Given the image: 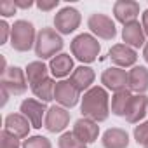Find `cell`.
Listing matches in <instances>:
<instances>
[{"label":"cell","instance_id":"21","mask_svg":"<svg viewBox=\"0 0 148 148\" xmlns=\"http://www.w3.org/2000/svg\"><path fill=\"white\" fill-rule=\"evenodd\" d=\"M49 68H51L52 75L56 79H63V77L70 75V71H73V59H71L70 54L61 52V54H58L51 59Z\"/></svg>","mask_w":148,"mask_h":148},{"label":"cell","instance_id":"17","mask_svg":"<svg viewBox=\"0 0 148 148\" xmlns=\"http://www.w3.org/2000/svg\"><path fill=\"white\" fill-rule=\"evenodd\" d=\"M5 131H9L11 134H14L16 138H28L30 134V120L23 115V113H9L5 117Z\"/></svg>","mask_w":148,"mask_h":148},{"label":"cell","instance_id":"36","mask_svg":"<svg viewBox=\"0 0 148 148\" xmlns=\"http://www.w3.org/2000/svg\"><path fill=\"white\" fill-rule=\"evenodd\" d=\"M143 148H148V141H146V143H145V145H143Z\"/></svg>","mask_w":148,"mask_h":148},{"label":"cell","instance_id":"19","mask_svg":"<svg viewBox=\"0 0 148 148\" xmlns=\"http://www.w3.org/2000/svg\"><path fill=\"white\" fill-rule=\"evenodd\" d=\"M122 38H124L125 45H129L132 49L143 47L146 44V40H145V30L139 25V21H134V23L125 25L124 30H122Z\"/></svg>","mask_w":148,"mask_h":148},{"label":"cell","instance_id":"9","mask_svg":"<svg viewBox=\"0 0 148 148\" xmlns=\"http://www.w3.org/2000/svg\"><path fill=\"white\" fill-rule=\"evenodd\" d=\"M68 124H70V112H66V108L54 105L47 110L44 127L49 132H61L68 127Z\"/></svg>","mask_w":148,"mask_h":148},{"label":"cell","instance_id":"29","mask_svg":"<svg viewBox=\"0 0 148 148\" xmlns=\"http://www.w3.org/2000/svg\"><path fill=\"white\" fill-rule=\"evenodd\" d=\"M16 4L14 0H4V2H0V14L4 18H9V16H14L16 14Z\"/></svg>","mask_w":148,"mask_h":148},{"label":"cell","instance_id":"26","mask_svg":"<svg viewBox=\"0 0 148 148\" xmlns=\"http://www.w3.org/2000/svg\"><path fill=\"white\" fill-rule=\"evenodd\" d=\"M0 148H23V146L19 143V138H16L14 134L4 129L0 132Z\"/></svg>","mask_w":148,"mask_h":148},{"label":"cell","instance_id":"15","mask_svg":"<svg viewBox=\"0 0 148 148\" xmlns=\"http://www.w3.org/2000/svg\"><path fill=\"white\" fill-rule=\"evenodd\" d=\"M94 79H96V73H94V70L92 68H89V66H79V68H75L71 71V75H70V82L73 84V87H75L79 92H87L91 87H92V84H94Z\"/></svg>","mask_w":148,"mask_h":148},{"label":"cell","instance_id":"20","mask_svg":"<svg viewBox=\"0 0 148 148\" xmlns=\"http://www.w3.org/2000/svg\"><path fill=\"white\" fill-rule=\"evenodd\" d=\"M101 143L105 148H127L129 146V134L120 127H112L105 131Z\"/></svg>","mask_w":148,"mask_h":148},{"label":"cell","instance_id":"31","mask_svg":"<svg viewBox=\"0 0 148 148\" xmlns=\"http://www.w3.org/2000/svg\"><path fill=\"white\" fill-rule=\"evenodd\" d=\"M12 32V26L7 25V21H0V44H5L9 35Z\"/></svg>","mask_w":148,"mask_h":148},{"label":"cell","instance_id":"30","mask_svg":"<svg viewBox=\"0 0 148 148\" xmlns=\"http://www.w3.org/2000/svg\"><path fill=\"white\" fill-rule=\"evenodd\" d=\"M58 5H59V0H38L37 2V7L40 11H44V12H49Z\"/></svg>","mask_w":148,"mask_h":148},{"label":"cell","instance_id":"23","mask_svg":"<svg viewBox=\"0 0 148 148\" xmlns=\"http://www.w3.org/2000/svg\"><path fill=\"white\" fill-rule=\"evenodd\" d=\"M131 98H132V94H131L129 89H124V91L115 92L113 98H112V112H113V115L125 117V112H127V106H129Z\"/></svg>","mask_w":148,"mask_h":148},{"label":"cell","instance_id":"32","mask_svg":"<svg viewBox=\"0 0 148 148\" xmlns=\"http://www.w3.org/2000/svg\"><path fill=\"white\" fill-rule=\"evenodd\" d=\"M14 4L18 9H30L33 7V0H14Z\"/></svg>","mask_w":148,"mask_h":148},{"label":"cell","instance_id":"24","mask_svg":"<svg viewBox=\"0 0 148 148\" xmlns=\"http://www.w3.org/2000/svg\"><path fill=\"white\" fill-rule=\"evenodd\" d=\"M54 89H56V82H54L51 77L45 79V80H42V82H38L37 86L32 87L33 94H35L37 98H40V101H44V103L54 99Z\"/></svg>","mask_w":148,"mask_h":148},{"label":"cell","instance_id":"7","mask_svg":"<svg viewBox=\"0 0 148 148\" xmlns=\"http://www.w3.org/2000/svg\"><path fill=\"white\" fill-rule=\"evenodd\" d=\"M87 26L94 35H98L103 40H113L117 35V28H115V23L112 21V18L106 14H101V12L91 14L87 19Z\"/></svg>","mask_w":148,"mask_h":148},{"label":"cell","instance_id":"5","mask_svg":"<svg viewBox=\"0 0 148 148\" xmlns=\"http://www.w3.org/2000/svg\"><path fill=\"white\" fill-rule=\"evenodd\" d=\"M0 87H4L7 89L9 94H23L28 87V80H26V73L18 68V66H11L7 68L4 73H2V77H0Z\"/></svg>","mask_w":148,"mask_h":148},{"label":"cell","instance_id":"25","mask_svg":"<svg viewBox=\"0 0 148 148\" xmlns=\"http://www.w3.org/2000/svg\"><path fill=\"white\" fill-rule=\"evenodd\" d=\"M58 145H59V148H87V145L82 143L75 134H73V131H71V132H64V134H61Z\"/></svg>","mask_w":148,"mask_h":148},{"label":"cell","instance_id":"3","mask_svg":"<svg viewBox=\"0 0 148 148\" xmlns=\"http://www.w3.org/2000/svg\"><path fill=\"white\" fill-rule=\"evenodd\" d=\"M101 45L91 33H80L71 40V54L80 63H92L99 56Z\"/></svg>","mask_w":148,"mask_h":148},{"label":"cell","instance_id":"13","mask_svg":"<svg viewBox=\"0 0 148 148\" xmlns=\"http://www.w3.org/2000/svg\"><path fill=\"white\" fill-rule=\"evenodd\" d=\"M73 134H75L82 143L89 145V143H94L99 136V125L98 122L91 120V119H79L75 122V125H73Z\"/></svg>","mask_w":148,"mask_h":148},{"label":"cell","instance_id":"22","mask_svg":"<svg viewBox=\"0 0 148 148\" xmlns=\"http://www.w3.org/2000/svg\"><path fill=\"white\" fill-rule=\"evenodd\" d=\"M25 73H26V80H28V84L32 87L37 86L38 82L49 79V68L44 64V61H32V63H28Z\"/></svg>","mask_w":148,"mask_h":148},{"label":"cell","instance_id":"8","mask_svg":"<svg viewBox=\"0 0 148 148\" xmlns=\"http://www.w3.org/2000/svg\"><path fill=\"white\" fill-rule=\"evenodd\" d=\"M47 106H45V103L44 101H37V99H33V98H28V99H25L23 103H21V106H19V112L30 120V124H32V127H35V129H40L44 124L42 122H45L44 120V115L47 113Z\"/></svg>","mask_w":148,"mask_h":148},{"label":"cell","instance_id":"1","mask_svg":"<svg viewBox=\"0 0 148 148\" xmlns=\"http://www.w3.org/2000/svg\"><path fill=\"white\" fill-rule=\"evenodd\" d=\"M80 110L86 119H91L94 122H105L110 115V103H108L106 89L101 86H92L87 92H84Z\"/></svg>","mask_w":148,"mask_h":148},{"label":"cell","instance_id":"6","mask_svg":"<svg viewBox=\"0 0 148 148\" xmlns=\"http://www.w3.org/2000/svg\"><path fill=\"white\" fill-rule=\"evenodd\" d=\"M82 16L75 7H63L56 16H54V26L58 33L70 35L80 26Z\"/></svg>","mask_w":148,"mask_h":148},{"label":"cell","instance_id":"10","mask_svg":"<svg viewBox=\"0 0 148 148\" xmlns=\"http://www.w3.org/2000/svg\"><path fill=\"white\" fill-rule=\"evenodd\" d=\"M79 96H80V92L73 87V84L70 80H59V82H56L54 99L63 108H73L79 103Z\"/></svg>","mask_w":148,"mask_h":148},{"label":"cell","instance_id":"4","mask_svg":"<svg viewBox=\"0 0 148 148\" xmlns=\"http://www.w3.org/2000/svg\"><path fill=\"white\" fill-rule=\"evenodd\" d=\"M37 42V35H35V26L30 21L19 19L12 25V32H11V45L14 51L18 52H28L33 44Z\"/></svg>","mask_w":148,"mask_h":148},{"label":"cell","instance_id":"18","mask_svg":"<svg viewBox=\"0 0 148 148\" xmlns=\"http://www.w3.org/2000/svg\"><path fill=\"white\" fill-rule=\"evenodd\" d=\"M127 89L138 94H143L148 91V68L146 66H134L129 71Z\"/></svg>","mask_w":148,"mask_h":148},{"label":"cell","instance_id":"33","mask_svg":"<svg viewBox=\"0 0 148 148\" xmlns=\"http://www.w3.org/2000/svg\"><path fill=\"white\" fill-rule=\"evenodd\" d=\"M143 30H145V35H148V9L143 12V23H141Z\"/></svg>","mask_w":148,"mask_h":148},{"label":"cell","instance_id":"2","mask_svg":"<svg viewBox=\"0 0 148 148\" xmlns=\"http://www.w3.org/2000/svg\"><path fill=\"white\" fill-rule=\"evenodd\" d=\"M64 42L61 35L54 28H42L37 33V42H35V54L40 59H52L54 56L61 54L59 51L63 49Z\"/></svg>","mask_w":148,"mask_h":148},{"label":"cell","instance_id":"27","mask_svg":"<svg viewBox=\"0 0 148 148\" xmlns=\"http://www.w3.org/2000/svg\"><path fill=\"white\" fill-rule=\"evenodd\" d=\"M23 148H52V145L45 136H32L25 139Z\"/></svg>","mask_w":148,"mask_h":148},{"label":"cell","instance_id":"34","mask_svg":"<svg viewBox=\"0 0 148 148\" xmlns=\"http://www.w3.org/2000/svg\"><path fill=\"white\" fill-rule=\"evenodd\" d=\"M0 92H2V103H0V105H5L7 103V99H9V92H7V89H4V87H0Z\"/></svg>","mask_w":148,"mask_h":148},{"label":"cell","instance_id":"16","mask_svg":"<svg viewBox=\"0 0 148 148\" xmlns=\"http://www.w3.org/2000/svg\"><path fill=\"white\" fill-rule=\"evenodd\" d=\"M146 110H148V96L136 94L129 101V106H127V112H125V120L129 124H138L139 120L145 119Z\"/></svg>","mask_w":148,"mask_h":148},{"label":"cell","instance_id":"28","mask_svg":"<svg viewBox=\"0 0 148 148\" xmlns=\"http://www.w3.org/2000/svg\"><path fill=\"white\" fill-rule=\"evenodd\" d=\"M134 139L138 145H145L148 141V120L134 127Z\"/></svg>","mask_w":148,"mask_h":148},{"label":"cell","instance_id":"12","mask_svg":"<svg viewBox=\"0 0 148 148\" xmlns=\"http://www.w3.org/2000/svg\"><path fill=\"white\" fill-rule=\"evenodd\" d=\"M113 14L115 19L125 26L129 23H134L139 16V4L134 0H117L113 4Z\"/></svg>","mask_w":148,"mask_h":148},{"label":"cell","instance_id":"35","mask_svg":"<svg viewBox=\"0 0 148 148\" xmlns=\"http://www.w3.org/2000/svg\"><path fill=\"white\" fill-rule=\"evenodd\" d=\"M143 58H145V61L148 63V42L145 44V49H143Z\"/></svg>","mask_w":148,"mask_h":148},{"label":"cell","instance_id":"14","mask_svg":"<svg viewBox=\"0 0 148 148\" xmlns=\"http://www.w3.org/2000/svg\"><path fill=\"white\" fill-rule=\"evenodd\" d=\"M110 59L119 66V68H127V66H132L136 64L138 61V54L132 47L125 45V44H115L110 52H108Z\"/></svg>","mask_w":148,"mask_h":148},{"label":"cell","instance_id":"11","mask_svg":"<svg viewBox=\"0 0 148 148\" xmlns=\"http://www.w3.org/2000/svg\"><path fill=\"white\" fill-rule=\"evenodd\" d=\"M127 79H129V73L119 66H113V68H108L103 71L101 75V84L113 91V92H119V91H124L127 89Z\"/></svg>","mask_w":148,"mask_h":148}]
</instances>
